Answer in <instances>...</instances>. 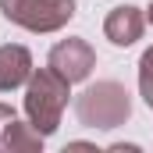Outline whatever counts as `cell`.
<instances>
[{
    "mask_svg": "<svg viewBox=\"0 0 153 153\" xmlns=\"http://www.w3.org/2000/svg\"><path fill=\"white\" fill-rule=\"evenodd\" d=\"M68 96H71V82L61 78L50 64L39 68L29 75L25 82V117L36 125L39 135H53L57 125H61V114L68 107Z\"/></svg>",
    "mask_w": 153,
    "mask_h": 153,
    "instance_id": "1",
    "label": "cell"
},
{
    "mask_svg": "<svg viewBox=\"0 0 153 153\" xmlns=\"http://www.w3.org/2000/svg\"><path fill=\"white\" fill-rule=\"evenodd\" d=\"M75 114L85 128H121L128 117H132V100L125 93L121 82H96V85H85L75 100Z\"/></svg>",
    "mask_w": 153,
    "mask_h": 153,
    "instance_id": "2",
    "label": "cell"
},
{
    "mask_svg": "<svg viewBox=\"0 0 153 153\" xmlns=\"http://www.w3.org/2000/svg\"><path fill=\"white\" fill-rule=\"evenodd\" d=\"M11 25L29 32H57L75 18V0H0Z\"/></svg>",
    "mask_w": 153,
    "mask_h": 153,
    "instance_id": "3",
    "label": "cell"
},
{
    "mask_svg": "<svg viewBox=\"0 0 153 153\" xmlns=\"http://www.w3.org/2000/svg\"><path fill=\"white\" fill-rule=\"evenodd\" d=\"M46 64H50L61 78H68V82L75 85V82H85V78L93 75V68H96V50H93L82 36H68V39H61V43L50 50V61H46Z\"/></svg>",
    "mask_w": 153,
    "mask_h": 153,
    "instance_id": "4",
    "label": "cell"
},
{
    "mask_svg": "<svg viewBox=\"0 0 153 153\" xmlns=\"http://www.w3.org/2000/svg\"><path fill=\"white\" fill-rule=\"evenodd\" d=\"M143 29H146V14L139 7H132V4L114 7L103 18V36L111 39L114 46H132L135 39H143Z\"/></svg>",
    "mask_w": 153,
    "mask_h": 153,
    "instance_id": "5",
    "label": "cell"
},
{
    "mask_svg": "<svg viewBox=\"0 0 153 153\" xmlns=\"http://www.w3.org/2000/svg\"><path fill=\"white\" fill-rule=\"evenodd\" d=\"M32 53L18 43H4L0 46V93H11L18 85H25L32 75Z\"/></svg>",
    "mask_w": 153,
    "mask_h": 153,
    "instance_id": "6",
    "label": "cell"
},
{
    "mask_svg": "<svg viewBox=\"0 0 153 153\" xmlns=\"http://www.w3.org/2000/svg\"><path fill=\"white\" fill-rule=\"evenodd\" d=\"M43 139H46V135H39L32 121H18V117H14V121L7 125V132H4L0 150H7V153H39L43 150Z\"/></svg>",
    "mask_w": 153,
    "mask_h": 153,
    "instance_id": "7",
    "label": "cell"
},
{
    "mask_svg": "<svg viewBox=\"0 0 153 153\" xmlns=\"http://www.w3.org/2000/svg\"><path fill=\"white\" fill-rule=\"evenodd\" d=\"M139 96L146 100V107H153V46L139 57Z\"/></svg>",
    "mask_w": 153,
    "mask_h": 153,
    "instance_id": "8",
    "label": "cell"
},
{
    "mask_svg": "<svg viewBox=\"0 0 153 153\" xmlns=\"http://www.w3.org/2000/svg\"><path fill=\"white\" fill-rule=\"evenodd\" d=\"M14 121V107H7V103H0V143H4V132H7V125Z\"/></svg>",
    "mask_w": 153,
    "mask_h": 153,
    "instance_id": "9",
    "label": "cell"
},
{
    "mask_svg": "<svg viewBox=\"0 0 153 153\" xmlns=\"http://www.w3.org/2000/svg\"><path fill=\"white\" fill-rule=\"evenodd\" d=\"M146 22L153 25V0H150V7H146Z\"/></svg>",
    "mask_w": 153,
    "mask_h": 153,
    "instance_id": "10",
    "label": "cell"
}]
</instances>
